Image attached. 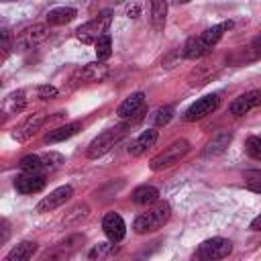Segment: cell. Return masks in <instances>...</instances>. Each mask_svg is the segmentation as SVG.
<instances>
[{
	"label": "cell",
	"instance_id": "31",
	"mask_svg": "<svg viewBox=\"0 0 261 261\" xmlns=\"http://www.w3.org/2000/svg\"><path fill=\"white\" fill-rule=\"evenodd\" d=\"M171 118H173V106H161V108H157V112L153 114V122H155L157 126H165Z\"/></svg>",
	"mask_w": 261,
	"mask_h": 261
},
{
	"label": "cell",
	"instance_id": "16",
	"mask_svg": "<svg viewBox=\"0 0 261 261\" xmlns=\"http://www.w3.org/2000/svg\"><path fill=\"white\" fill-rule=\"evenodd\" d=\"M14 188L20 194H37L45 188V177L41 173H22L14 179Z\"/></svg>",
	"mask_w": 261,
	"mask_h": 261
},
{
	"label": "cell",
	"instance_id": "9",
	"mask_svg": "<svg viewBox=\"0 0 261 261\" xmlns=\"http://www.w3.org/2000/svg\"><path fill=\"white\" fill-rule=\"evenodd\" d=\"M47 35H49L47 24H31L14 37V49L16 51H29V49L37 47L39 43H43L47 39Z\"/></svg>",
	"mask_w": 261,
	"mask_h": 261
},
{
	"label": "cell",
	"instance_id": "17",
	"mask_svg": "<svg viewBox=\"0 0 261 261\" xmlns=\"http://www.w3.org/2000/svg\"><path fill=\"white\" fill-rule=\"evenodd\" d=\"M155 141H157V130H155V128H147V130H143V133L130 143L128 153H130L133 157H139V155H143L149 147H153Z\"/></svg>",
	"mask_w": 261,
	"mask_h": 261
},
{
	"label": "cell",
	"instance_id": "19",
	"mask_svg": "<svg viewBox=\"0 0 261 261\" xmlns=\"http://www.w3.org/2000/svg\"><path fill=\"white\" fill-rule=\"evenodd\" d=\"M230 139H232V135L228 133V130H220V133H216L208 143H206V149H204V157H214V155H220L226 147H228V143H230Z\"/></svg>",
	"mask_w": 261,
	"mask_h": 261
},
{
	"label": "cell",
	"instance_id": "4",
	"mask_svg": "<svg viewBox=\"0 0 261 261\" xmlns=\"http://www.w3.org/2000/svg\"><path fill=\"white\" fill-rule=\"evenodd\" d=\"M232 251V243L222 237H212L198 245V249L192 255V261H220L228 257Z\"/></svg>",
	"mask_w": 261,
	"mask_h": 261
},
{
	"label": "cell",
	"instance_id": "37",
	"mask_svg": "<svg viewBox=\"0 0 261 261\" xmlns=\"http://www.w3.org/2000/svg\"><path fill=\"white\" fill-rule=\"evenodd\" d=\"M126 14H128V16H133V18H137V14H139V4L128 6V8H126Z\"/></svg>",
	"mask_w": 261,
	"mask_h": 261
},
{
	"label": "cell",
	"instance_id": "6",
	"mask_svg": "<svg viewBox=\"0 0 261 261\" xmlns=\"http://www.w3.org/2000/svg\"><path fill=\"white\" fill-rule=\"evenodd\" d=\"M84 241H86L84 234H69L67 239L59 241L55 247L47 249V251L41 255L39 261H69L71 255L80 251V247L84 245Z\"/></svg>",
	"mask_w": 261,
	"mask_h": 261
},
{
	"label": "cell",
	"instance_id": "30",
	"mask_svg": "<svg viewBox=\"0 0 261 261\" xmlns=\"http://www.w3.org/2000/svg\"><path fill=\"white\" fill-rule=\"evenodd\" d=\"M245 188L255 194H261V171L259 169L245 173Z\"/></svg>",
	"mask_w": 261,
	"mask_h": 261
},
{
	"label": "cell",
	"instance_id": "24",
	"mask_svg": "<svg viewBox=\"0 0 261 261\" xmlns=\"http://www.w3.org/2000/svg\"><path fill=\"white\" fill-rule=\"evenodd\" d=\"M24 106H27V98H24V92L22 90H16V92L8 94L6 100H4V110L10 112V114L20 112Z\"/></svg>",
	"mask_w": 261,
	"mask_h": 261
},
{
	"label": "cell",
	"instance_id": "23",
	"mask_svg": "<svg viewBox=\"0 0 261 261\" xmlns=\"http://www.w3.org/2000/svg\"><path fill=\"white\" fill-rule=\"evenodd\" d=\"M165 14H167V4L165 2H151V22L155 31H163L165 27Z\"/></svg>",
	"mask_w": 261,
	"mask_h": 261
},
{
	"label": "cell",
	"instance_id": "36",
	"mask_svg": "<svg viewBox=\"0 0 261 261\" xmlns=\"http://www.w3.org/2000/svg\"><path fill=\"white\" fill-rule=\"evenodd\" d=\"M251 230H261V214L251 220Z\"/></svg>",
	"mask_w": 261,
	"mask_h": 261
},
{
	"label": "cell",
	"instance_id": "13",
	"mask_svg": "<svg viewBox=\"0 0 261 261\" xmlns=\"http://www.w3.org/2000/svg\"><path fill=\"white\" fill-rule=\"evenodd\" d=\"M102 230H104V234L108 237L110 243H120L124 239V234H126V224H124L120 214L108 212L102 218Z\"/></svg>",
	"mask_w": 261,
	"mask_h": 261
},
{
	"label": "cell",
	"instance_id": "7",
	"mask_svg": "<svg viewBox=\"0 0 261 261\" xmlns=\"http://www.w3.org/2000/svg\"><path fill=\"white\" fill-rule=\"evenodd\" d=\"M110 22H112V16H110L108 12H104V14L96 16V18L88 20L86 24L77 27L75 37H77V41H82V43H86V45H90V43L96 45V41H98L100 37L108 35V27H110Z\"/></svg>",
	"mask_w": 261,
	"mask_h": 261
},
{
	"label": "cell",
	"instance_id": "8",
	"mask_svg": "<svg viewBox=\"0 0 261 261\" xmlns=\"http://www.w3.org/2000/svg\"><path fill=\"white\" fill-rule=\"evenodd\" d=\"M110 75L108 65H104L102 61H94V63H86L82 67H77L71 77H69V86L77 88L82 84H94V82H104Z\"/></svg>",
	"mask_w": 261,
	"mask_h": 261
},
{
	"label": "cell",
	"instance_id": "22",
	"mask_svg": "<svg viewBox=\"0 0 261 261\" xmlns=\"http://www.w3.org/2000/svg\"><path fill=\"white\" fill-rule=\"evenodd\" d=\"M75 8H69V6H57L53 10L47 12V24H65V22H71L75 18Z\"/></svg>",
	"mask_w": 261,
	"mask_h": 261
},
{
	"label": "cell",
	"instance_id": "33",
	"mask_svg": "<svg viewBox=\"0 0 261 261\" xmlns=\"http://www.w3.org/2000/svg\"><path fill=\"white\" fill-rule=\"evenodd\" d=\"M37 96H39L41 100H51V98L57 96V88H55V86H49V84L39 86V88H37Z\"/></svg>",
	"mask_w": 261,
	"mask_h": 261
},
{
	"label": "cell",
	"instance_id": "5",
	"mask_svg": "<svg viewBox=\"0 0 261 261\" xmlns=\"http://www.w3.org/2000/svg\"><path fill=\"white\" fill-rule=\"evenodd\" d=\"M190 151V143L186 139H177L173 141L169 147H165L159 155H155L149 163V167L153 171H159V169H165V167H171L175 163H179V159H184Z\"/></svg>",
	"mask_w": 261,
	"mask_h": 261
},
{
	"label": "cell",
	"instance_id": "26",
	"mask_svg": "<svg viewBox=\"0 0 261 261\" xmlns=\"http://www.w3.org/2000/svg\"><path fill=\"white\" fill-rule=\"evenodd\" d=\"M110 55H112V39H110V35H104L96 41V57H98V61L104 63Z\"/></svg>",
	"mask_w": 261,
	"mask_h": 261
},
{
	"label": "cell",
	"instance_id": "3",
	"mask_svg": "<svg viewBox=\"0 0 261 261\" xmlns=\"http://www.w3.org/2000/svg\"><path fill=\"white\" fill-rule=\"evenodd\" d=\"M128 126H130V122H122V124H118V126H114V128H108V130H104V133H100L92 143H90V147H88V159H98V157H102V155H106L126 133H128Z\"/></svg>",
	"mask_w": 261,
	"mask_h": 261
},
{
	"label": "cell",
	"instance_id": "12",
	"mask_svg": "<svg viewBox=\"0 0 261 261\" xmlns=\"http://www.w3.org/2000/svg\"><path fill=\"white\" fill-rule=\"evenodd\" d=\"M71 196H73V188L71 186H59L37 204V212H51V210L63 206Z\"/></svg>",
	"mask_w": 261,
	"mask_h": 261
},
{
	"label": "cell",
	"instance_id": "35",
	"mask_svg": "<svg viewBox=\"0 0 261 261\" xmlns=\"http://www.w3.org/2000/svg\"><path fill=\"white\" fill-rule=\"evenodd\" d=\"M2 49H4V57L8 55V51H10V33H8V29H2Z\"/></svg>",
	"mask_w": 261,
	"mask_h": 261
},
{
	"label": "cell",
	"instance_id": "15",
	"mask_svg": "<svg viewBox=\"0 0 261 261\" xmlns=\"http://www.w3.org/2000/svg\"><path fill=\"white\" fill-rule=\"evenodd\" d=\"M47 120V116L43 114V112H37V114H31L18 128H14V133H12V139H16V141H29L39 128H41V124Z\"/></svg>",
	"mask_w": 261,
	"mask_h": 261
},
{
	"label": "cell",
	"instance_id": "2",
	"mask_svg": "<svg viewBox=\"0 0 261 261\" xmlns=\"http://www.w3.org/2000/svg\"><path fill=\"white\" fill-rule=\"evenodd\" d=\"M171 216V206L167 202H157L153 208H149L147 212H143L141 216L135 218L133 222V230L137 234H147V232H155L159 230Z\"/></svg>",
	"mask_w": 261,
	"mask_h": 261
},
{
	"label": "cell",
	"instance_id": "1",
	"mask_svg": "<svg viewBox=\"0 0 261 261\" xmlns=\"http://www.w3.org/2000/svg\"><path fill=\"white\" fill-rule=\"evenodd\" d=\"M228 29H232V20L218 22V24H214V27L202 31L200 35L190 37V39L186 41L184 49H181V55H184L186 59H200V57H204L206 53L212 51V47L220 41V37H222Z\"/></svg>",
	"mask_w": 261,
	"mask_h": 261
},
{
	"label": "cell",
	"instance_id": "34",
	"mask_svg": "<svg viewBox=\"0 0 261 261\" xmlns=\"http://www.w3.org/2000/svg\"><path fill=\"white\" fill-rule=\"evenodd\" d=\"M249 51H251V57L253 59H257V57H261V35L249 45Z\"/></svg>",
	"mask_w": 261,
	"mask_h": 261
},
{
	"label": "cell",
	"instance_id": "32",
	"mask_svg": "<svg viewBox=\"0 0 261 261\" xmlns=\"http://www.w3.org/2000/svg\"><path fill=\"white\" fill-rule=\"evenodd\" d=\"M88 206L86 204H77L75 208H71L69 212H67V216H65V222H71V220H77V218H84L86 214H88Z\"/></svg>",
	"mask_w": 261,
	"mask_h": 261
},
{
	"label": "cell",
	"instance_id": "28",
	"mask_svg": "<svg viewBox=\"0 0 261 261\" xmlns=\"http://www.w3.org/2000/svg\"><path fill=\"white\" fill-rule=\"evenodd\" d=\"M245 151H247V155L251 157V159H255V161H261V137H249L247 141H245Z\"/></svg>",
	"mask_w": 261,
	"mask_h": 261
},
{
	"label": "cell",
	"instance_id": "18",
	"mask_svg": "<svg viewBox=\"0 0 261 261\" xmlns=\"http://www.w3.org/2000/svg\"><path fill=\"white\" fill-rule=\"evenodd\" d=\"M80 128H82V122H67V124H61V126H57V128H53V130H49V133L45 135V143H51V145H53V143H61V141L73 137Z\"/></svg>",
	"mask_w": 261,
	"mask_h": 261
},
{
	"label": "cell",
	"instance_id": "14",
	"mask_svg": "<svg viewBox=\"0 0 261 261\" xmlns=\"http://www.w3.org/2000/svg\"><path fill=\"white\" fill-rule=\"evenodd\" d=\"M259 104H261V92H259V90H251V92H245V94H241L239 98H234V100L230 102L228 110H230V114H234V116H243V114L251 112L253 108H257Z\"/></svg>",
	"mask_w": 261,
	"mask_h": 261
},
{
	"label": "cell",
	"instance_id": "27",
	"mask_svg": "<svg viewBox=\"0 0 261 261\" xmlns=\"http://www.w3.org/2000/svg\"><path fill=\"white\" fill-rule=\"evenodd\" d=\"M41 159H43L45 171H53V169H57V167H61L65 163V157L61 153H55V151H49V153L41 155Z\"/></svg>",
	"mask_w": 261,
	"mask_h": 261
},
{
	"label": "cell",
	"instance_id": "20",
	"mask_svg": "<svg viewBox=\"0 0 261 261\" xmlns=\"http://www.w3.org/2000/svg\"><path fill=\"white\" fill-rule=\"evenodd\" d=\"M37 251V243L35 241H22L16 247H12L8 251V255L4 257V261H29Z\"/></svg>",
	"mask_w": 261,
	"mask_h": 261
},
{
	"label": "cell",
	"instance_id": "21",
	"mask_svg": "<svg viewBox=\"0 0 261 261\" xmlns=\"http://www.w3.org/2000/svg\"><path fill=\"white\" fill-rule=\"evenodd\" d=\"M133 202L135 204H141V206H147V204H153L159 200V190L155 186H139L133 190Z\"/></svg>",
	"mask_w": 261,
	"mask_h": 261
},
{
	"label": "cell",
	"instance_id": "29",
	"mask_svg": "<svg viewBox=\"0 0 261 261\" xmlns=\"http://www.w3.org/2000/svg\"><path fill=\"white\" fill-rule=\"evenodd\" d=\"M116 249L110 245V243H98L92 251H90V259H94V261H102V259H106L108 255H112Z\"/></svg>",
	"mask_w": 261,
	"mask_h": 261
},
{
	"label": "cell",
	"instance_id": "25",
	"mask_svg": "<svg viewBox=\"0 0 261 261\" xmlns=\"http://www.w3.org/2000/svg\"><path fill=\"white\" fill-rule=\"evenodd\" d=\"M18 167H20L22 173H41L45 169L41 155H27V157H22Z\"/></svg>",
	"mask_w": 261,
	"mask_h": 261
},
{
	"label": "cell",
	"instance_id": "11",
	"mask_svg": "<svg viewBox=\"0 0 261 261\" xmlns=\"http://www.w3.org/2000/svg\"><path fill=\"white\" fill-rule=\"evenodd\" d=\"M143 112H145V94H143V92L130 94V96L124 98V100L120 102V106L116 108L118 118H124V120H128V122H133L135 116L139 118Z\"/></svg>",
	"mask_w": 261,
	"mask_h": 261
},
{
	"label": "cell",
	"instance_id": "10",
	"mask_svg": "<svg viewBox=\"0 0 261 261\" xmlns=\"http://www.w3.org/2000/svg\"><path fill=\"white\" fill-rule=\"evenodd\" d=\"M218 104H220L218 94H208V96H204V98L196 100V102L186 110L184 118H186L188 122H196V120H200V118H204V116L212 114V112L218 108Z\"/></svg>",
	"mask_w": 261,
	"mask_h": 261
}]
</instances>
